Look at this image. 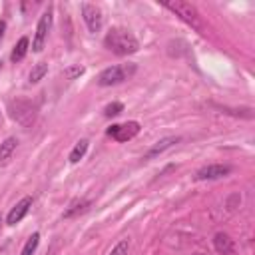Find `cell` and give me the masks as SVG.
Instances as JSON below:
<instances>
[{"mask_svg": "<svg viewBox=\"0 0 255 255\" xmlns=\"http://www.w3.org/2000/svg\"><path fill=\"white\" fill-rule=\"evenodd\" d=\"M104 44H106L108 50H112V52L118 54V56L135 54V52L139 50L137 38H135L128 28H122V26L110 28V32H108L106 38H104Z\"/></svg>", "mask_w": 255, "mask_h": 255, "instance_id": "6da1fadb", "label": "cell"}, {"mask_svg": "<svg viewBox=\"0 0 255 255\" xmlns=\"http://www.w3.org/2000/svg\"><path fill=\"white\" fill-rule=\"evenodd\" d=\"M163 6L167 8V10H171L175 16H179L185 24H189L193 30H197V32H205V24H203V20H201V14L197 12V8L193 6V4H189V2H183V0H165L163 2Z\"/></svg>", "mask_w": 255, "mask_h": 255, "instance_id": "7a4b0ae2", "label": "cell"}, {"mask_svg": "<svg viewBox=\"0 0 255 255\" xmlns=\"http://www.w3.org/2000/svg\"><path fill=\"white\" fill-rule=\"evenodd\" d=\"M135 64H120V66H110L106 70L100 72L98 76V84L100 86H116V84H122L126 80H129L133 74H135Z\"/></svg>", "mask_w": 255, "mask_h": 255, "instance_id": "3957f363", "label": "cell"}, {"mask_svg": "<svg viewBox=\"0 0 255 255\" xmlns=\"http://www.w3.org/2000/svg\"><path fill=\"white\" fill-rule=\"evenodd\" d=\"M52 28V8H48L40 20H38V26H36V34H34V40H32V50L34 52H42L44 50V44L48 40V32Z\"/></svg>", "mask_w": 255, "mask_h": 255, "instance_id": "277c9868", "label": "cell"}, {"mask_svg": "<svg viewBox=\"0 0 255 255\" xmlns=\"http://www.w3.org/2000/svg\"><path fill=\"white\" fill-rule=\"evenodd\" d=\"M10 112H12V118L16 122H20L22 126H30L34 122V116H36V108L26 100L10 102Z\"/></svg>", "mask_w": 255, "mask_h": 255, "instance_id": "5b68a950", "label": "cell"}, {"mask_svg": "<svg viewBox=\"0 0 255 255\" xmlns=\"http://www.w3.org/2000/svg\"><path fill=\"white\" fill-rule=\"evenodd\" d=\"M106 133L110 137H114L116 141H128L131 137H135L139 133V124L137 122H126V124H114L106 129Z\"/></svg>", "mask_w": 255, "mask_h": 255, "instance_id": "8992f818", "label": "cell"}, {"mask_svg": "<svg viewBox=\"0 0 255 255\" xmlns=\"http://www.w3.org/2000/svg\"><path fill=\"white\" fill-rule=\"evenodd\" d=\"M82 18H84V22H86V26H88L90 32H100L102 22H104V16H102V10L96 4L84 2L82 4Z\"/></svg>", "mask_w": 255, "mask_h": 255, "instance_id": "52a82bcc", "label": "cell"}, {"mask_svg": "<svg viewBox=\"0 0 255 255\" xmlns=\"http://www.w3.org/2000/svg\"><path fill=\"white\" fill-rule=\"evenodd\" d=\"M227 173H231V165L211 163V165L201 167V169L195 173V179H199V181H203V179H219V177H225Z\"/></svg>", "mask_w": 255, "mask_h": 255, "instance_id": "ba28073f", "label": "cell"}, {"mask_svg": "<svg viewBox=\"0 0 255 255\" xmlns=\"http://www.w3.org/2000/svg\"><path fill=\"white\" fill-rule=\"evenodd\" d=\"M32 197H22L10 211H8V215H6V223L8 225H16L18 221H22L24 217H26V213L30 211V207H32Z\"/></svg>", "mask_w": 255, "mask_h": 255, "instance_id": "9c48e42d", "label": "cell"}, {"mask_svg": "<svg viewBox=\"0 0 255 255\" xmlns=\"http://www.w3.org/2000/svg\"><path fill=\"white\" fill-rule=\"evenodd\" d=\"M179 141V137L177 135H167V137H161L159 141H155V145H151L149 149H147V153H145V159H151V157H155V155H159V153H163L165 149H169L173 143H177Z\"/></svg>", "mask_w": 255, "mask_h": 255, "instance_id": "30bf717a", "label": "cell"}, {"mask_svg": "<svg viewBox=\"0 0 255 255\" xmlns=\"http://www.w3.org/2000/svg\"><path fill=\"white\" fill-rule=\"evenodd\" d=\"M213 245H215L217 253H221V255H233V239L227 233H221V231L215 233Z\"/></svg>", "mask_w": 255, "mask_h": 255, "instance_id": "8fae6325", "label": "cell"}, {"mask_svg": "<svg viewBox=\"0 0 255 255\" xmlns=\"http://www.w3.org/2000/svg\"><path fill=\"white\" fill-rule=\"evenodd\" d=\"M88 207H90V199H86V197H78V199H74V201L68 205V209L64 211V219L76 217V215L84 213Z\"/></svg>", "mask_w": 255, "mask_h": 255, "instance_id": "7c38bea8", "label": "cell"}, {"mask_svg": "<svg viewBox=\"0 0 255 255\" xmlns=\"http://www.w3.org/2000/svg\"><path fill=\"white\" fill-rule=\"evenodd\" d=\"M16 145H18V139L16 137H6L0 143V165H6L10 161L12 153L16 151Z\"/></svg>", "mask_w": 255, "mask_h": 255, "instance_id": "4fadbf2b", "label": "cell"}, {"mask_svg": "<svg viewBox=\"0 0 255 255\" xmlns=\"http://www.w3.org/2000/svg\"><path fill=\"white\" fill-rule=\"evenodd\" d=\"M28 48H30V40H28L26 36H22V38H20V40L16 42V46H14L12 54H10L12 62H20V60H24V56H26Z\"/></svg>", "mask_w": 255, "mask_h": 255, "instance_id": "5bb4252c", "label": "cell"}, {"mask_svg": "<svg viewBox=\"0 0 255 255\" xmlns=\"http://www.w3.org/2000/svg\"><path fill=\"white\" fill-rule=\"evenodd\" d=\"M46 74H48V64H46V62H38V64L30 70V74H28V82H30V84H38Z\"/></svg>", "mask_w": 255, "mask_h": 255, "instance_id": "9a60e30c", "label": "cell"}, {"mask_svg": "<svg viewBox=\"0 0 255 255\" xmlns=\"http://www.w3.org/2000/svg\"><path fill=\"white\" fill-rule=\"evenodd\" d=\"M88 143H90L88 139H80V141L74 145V149L70 151V161H72V163H78V161L86 155V151H88Z\"/></svg>", "mask_w": 255, "mask_h": 255, "instance_id": "2e32d148", "label": "cell"}, {"mask_svg": "<svg viewBox=\"0 0 255 255\" xmlns=\"http://www.w3.org/2000/svg\"><path fill=\"white\" fill-rule=\"evenodd\" d=\"M38 243H40V233H32L28 239H26V245L22 247V253L20 255H34L36 249H38Z\"/></svg>", "mask_w": 255, "mask_h": 255, "instance_id": "e0dca14e", "label": "cell"}, {"mask_svg": "<svg viewBox=\"0 0 255 255\" xmlns=\"http://www.w3.org/2000/svg\"><path fill=\"white\" fill-rule=\"evenodd\" d=\"M128 251H129V239H122L114 245V249L108 255H128Z\"/></svg>", "mask_w": 255, "mask_h": 255, "instance_id": "ac0fdd59", "label": "cell"}, {"mask_svg": "<svg viewBox=\"0 0 255 255\" xmlns=\"http://www.w3.org/2000/svg\"><path fill=\"white\" fill-rule=\"evenodd\" d=\"M122 110H124V104H120V102H112V104H108V106L104 108V114H106L108 118H112V116H118Z\"/></svg>", "mask_w": 255, "mask_h": 255, "instance_id": "d6986e66", "label": "cell"}, {"mask_svg": "<svg viewBox=\"0 0 255 255\" xmlns=\"http://www.w3.org/2000/svg\"><path fill=\"white\" fill-rule=\"evenodd\" d=\"M82 74H84V66H70V68L64 70V78H68V80H74Z\"/></svg>", "mask_w": 255, "mask_h": 255, "instance_id": "ffe728a7", "label": "cell"}, {"mask_svg": "<svg viewBox=\"0 0 255 255\" xmlns=\"http://www.w3.org/2000/svg\"><path fill=\"white\" fill-rule=\"evenodd\" d=\"M4 30H6V22L0 20V40H2V36H4Z\"/></svg>", "mask_w": 255, "mask_h": 255, "instance_id": "44dd1931", "label": "cell"}, {"mask_svg": "<svg viewBox=\"0 0 255 255\" xmlns=\"http://www.w3.org/2000/svg\"><path fill=\"white\" fill-rule=\"evenodd\" d=\"M0 68H2V62H0Z\"/></svg>", "mask_w": 255, "mask_h": 255, "instance_id": "7402d4cb", "label": "cell"}, {"mask_svg": "<svg viewBox=\"0 0 255 255\" xmlns=\"http://www.w3.org/2000/svg\"><path fill=\"white\" fill-rule=\"evenodd\" d=\"M197 255H203V253H197Z\"/></svg>", "mask_w": 255, "mask_h": 255, "instance_id": "603a6c76", "label": "cell"}, {"mask_svg": "<svg viewBox=\"0 0 255 255\" xmlns=\"http://www.w3.org/2000/svg\"><path fill=\"white\" fill-rule=\"evenodd\" d=\"M0 223H2V217H0Z\"/></svg>", "mask_w": 255, "mask_h": 255, "instance_id": "cb8c5ba5", "label": "cell"}]
</instances>
